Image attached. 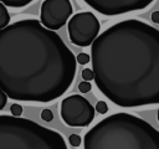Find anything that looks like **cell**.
Instances as JSON below:
<instances>
[{"instance_id":"cell-13","label":"cell","mask_w":159,"mask_h":149,"mask_svg":"<svg viewBox=\"0 0 159 149\" xmlns=\"http://www.w3.org/2000/svg\"><path fill=\"white\" fill-rule=\"evenodd\" d=\"M40 117H41V119L45 120V122H51V120L53 119V113H52L51 109H47V108H46V109H42V111H41Z\"/></svg>"},{"instance_id":"cell-10","label":"cell","mask_w":159,"mask_h":149,"mask_svg":"<svg viewBox=\"0 0 159 149\" xmlns=\"http://www.w3.org/2000/svg\"><path fill=\"white\" fill-rule=\"evenodd\" d=\"M0 1L10 7H24L30 2H32L34 0H0Z\"/></svg>"},{"instance_id":"cell-12","label":"cell","mask_w":159,"mask_h":149,"mask_svg":"<svg viewBox=\"0 0 159 149\" xmlns=\"http://www.w3.org/2000/svg\"><path fill=\"white\" fill-rule=\"evenodd\" d=\"M96 111L99 113V114H106L108 112V106L104 101H98L96 103Z\"/></svg>"},{"instance_id":"cell-17","label":"cell","mask_w":159,"mask_h":149,"mask_svg":"<svg viewBox=\"0 0 159 149\" xmlns=\"http://www.w3.org/2000/svg\"><path fill=\"white\" fill-rule=\"evenodd\" d=\"M91 88H92V86H91V82H89V81H82V82H80V84H78V89H80V92H82V93L89 92Z\"/></svg>"},{"instance_id":"cell-4","label":"cell","mask_w":159,"mask_h":149,"mask_svg":"<svg viewBox=\"0 0 159 149\" xmlns=\"http://www.w3.org/2000/svg\"><path fill=\"white\" fill-rule=\"evenodd\" d=\"M0 149H67L63 137L27 118L0 115Z\"/></svg>"},{"instance_id":"cell-7","label":"cell","mask_w":159,"mask_h":149,"mask_svg":"<svg viewBox=\"0 0 159 149\" xmlns=\"http://www.w3.org/2000/svg\"><path fill=\"white\" fill-rule=\"evenodd\" d=\"M73 7L70 0H43L40 10L41 24L50 30H60L70 19Z\"/></svg>"},{"instance_id":"cell-8","label":"cell","mask_w":159,"mask_h":149,"mask_svg":"<svg viewBox=\"0 0 159 149\" xmlns=\"http://www.w3.org/2000/svg\"><path fill=\"white\" fill-rule=\"evenodd\" d=\"M88 6L102 15L116 16L143 10L154 0H83Z\"/></svg>"},{"instance_id":"cell-15","label":"cell","mask_w":159,"mask_h":149,"mask_svg":"<svg viewBox=\"0 0 159 149\" xmlns=\"http://www.w3.org/2000/svg\"><path fill=\"white\" fill-rule=\"evenodd\" d=\"M68 140H70V144L72 145V147H80L81 145V143H82V138L78 135V134H71L70 135V138H68Z\"/></svg>"},{"instance_id":"cell-5","label":"cell","mask_w":159,"mask_h":149,"mask_svg":"<svg viewBox=\"0 0 159 149\" xmlns=\"http://www.w3.org/2000/svg\"><path fill=\"white\" fill-rule=\"evenodd\" d=\"M68 36L70 41L80 47H87L97 38L101 24L96 15L89 11H82L75 14L68 21Z\"/></svg>"},{"instance_id":"cell-9","label":"cell","mask_w":159,"mask_h":149,"mask_svg":"<svg viewBox=\"0 0 159 149\" xmlns=\"http://www.w3.org/2000/svg\"><path fill=\"white\" fill-rule=\"evenodd\" d=\"M10 24V14L6 9V5L0 1V30L6 27Z\"/></svg>"},{"instance_id":"cell-20","label":"cell","mask_w":159,"mask_h":149,"mask_svg":"<svg viewBox=\"0 0 159 149\" xmlns=\"http://www.w3.org/2000/svg\"><path fill=\"white\" fill-rule=\"evenodd\" d=\"M157 117H158V122H159V108H158V114H157Z\"/></svg>"},{"instance_id":"cell-2","label":"cell","mask_w":159,"mask_h":149,"mask_svg":"<svg viewBox=\"0 0 159 149\" xmlns=\"http://www.w3.org/2000/svg\"><path fill=\"white\" fill-rule=\"evenodd\" d=\"M94 83L116 106L159 103V30L140 20L119 21L91 45Z\"/></svg>"},{"instance_id":"cell-19","label":"cell","mask_w":159,"mask_h":149,"mask_svg":"<svg viewBox=\"0 0 159 149\" xmlns=\"http://www.w3.org/2000/svg\"><path fill=\"white\" fill-rule=\"evenodd\" d=\"M152 21L155 24H159V11H154L152 14Z\"/></svg>"},{"instance_id":"cell-3","label":"cell","mask_w":159,"mask_h":149,"mask_svg":"<svg viewBox=\"0 0 159 149\" xmlns=\"http://www.w3.org/2000/svg\"><path fill=\"white\" fill-rule=\"evenodd\" d=\"M84 149H159V130L144 119L119 112L106 117L83 138Z\"/></svg>"},{"instance_id":"cell-14","label":"cell","mask_w":159,"mask_h":149,"mask_svg":"<svg viewBox=\"0 0 159 149\" xmlns=\"http://www.w3.org/2000/svg\"><path fill=\"white\" fill-rule=\"evenodd\" d=\"M76 60H77V62H78L80 65H86V63H88V62H89L91 57H89V55H88V53H84V52H80V53L77 55Z\"/></svg>"},{"instance_id":"cell-11","label":"cell","mask_w":159,"mask_h":149,"mask_svg":"<svg viewBox=\"0 0 159 149\" xmlns=\"http://www.w3.org/2000/svg\"><path fill=\"white\" fill-rule=\"evenodd\" d=\"M81 76H82L83 81H92V79H94V72H93V70H89V68H83L82 72H81Z\"/></svg>"},{"instance_id":"cell-1","label":"cell","mask_w":159,"mask_h":149,"mask_svg":"<svg viewBox=\"0 0 159 149\" xmlns=\"http://www.w3.org/2000/svg\"><path fill=\"white\" fill-rule=\"evenodd\" d=\"M77 60L62 38L36 19L0 30V88L10 99L48 103L63 96Z\"/></svg>"},{"instance_id":"cell-16","label":"cell","mask_w":159,"mask_h":149,"mask_svg":"<svg viewBox=\"0 0 159 149\" xmlns=\"http://www.w3.org/2000/svg\"><path fill=\"white\" fill-rule=\"evenodd\" d=\"M10 113L12 115H15V117H20L21 113H22V107L20 104H17V103H14V104L10 106Z\"/></svg>"},{"instance_id":"cell-18","label":"cell","mask_w":159,"mask_h":149,"mask_svg":"<svg viewBox=\"0 0 159 149\" xmlns=\"http://www.w3.org/2000/svg\"><path fill=\"white\" fill-rule=\"evenodd\" d=\"M6 102H7V94L0 88V111L4 109V107L6 106Z\"/></svg>"},{"instance_id":"cell-6","label":"cell","mask_w":159,"mask_h":149,"mask_svg":"<svg viewBox=\"0 0 159 149\" xmlns=\"http://www.w3.org/2000/svg\"><path fill=\"white\" fill-rule=\"evenodd\" d=\"M94 109L88 99L80 94H71L62 99L60 114L62 120L73 128H83L94 119Z\"/></svg>"}]
</instances>
